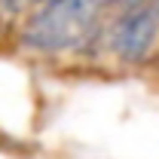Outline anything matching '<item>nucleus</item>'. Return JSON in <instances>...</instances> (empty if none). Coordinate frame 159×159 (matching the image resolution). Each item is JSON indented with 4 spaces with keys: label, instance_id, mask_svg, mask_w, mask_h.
<instances>
[{
    "label": "nucleus",
    "instance_id": "3",
    "mask_svg": "<svg viewBox=\"0 0 159 159\" xmlns=\"http://www.w3.org/2000/svg\"><path fill=\"white\" fill-rule=\"evenodd\" d=\"M40 3H46V0H0V9H6V12H31Z\"/></svg>",
    "mask_w": 159,
    "mask_h": 159
},
{
    "label": "nucleus",
    "instance_id": "1",
    "mask_svg": "<svg viewBox=\"0 0 159 159\" xmlns=\"http://www.w3.org/2000/svg\"><path fill=\"white\" fill-rule=\"evenodd\" d=\"M135 0H46L28 12L21 43L34 52L86 49L101 34H110L113 21Z\"/></svg>",
    "mask_w": 159,
    "mask_h": 159
},
{
    "label": "nucleus",
    "instance_id": "2",
    "mask_svg": "<svg viewBox=\"0 0 159 159\" xmlns=\"http://www.w3.org/2000/svg\"><path fill=\"white\" fill-rule=\"evenodd\" d=\"M110 49L122 61H141L159 40V0H135L110 28Z\"/></svg>",
    "mask_w": 159,
    "mask_h": 159
}]
</instances>
